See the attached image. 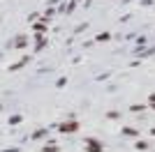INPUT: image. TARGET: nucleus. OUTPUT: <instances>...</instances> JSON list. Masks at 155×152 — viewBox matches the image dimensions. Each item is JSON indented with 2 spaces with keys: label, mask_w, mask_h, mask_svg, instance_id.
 <instances>
[{
  "label": "nucleus",
  "mask_w": 155,
  "mask_h": 152,
  "mask_svg": "<svg viewBox=\"0 0 155 152\" xmlns=\"http://www.w3.org/2000/svg\"><path fill=\"white\" fill-rule=\"evenodd\" d=\"M56 131H58V134H74V131H79V120H77V118H72V120L60 122V125L56 127Z\"/></svg>",
  "instance_id": "1"
},
{
  "label": "nucleus",
  "mask_w": 155,
  "mask_h": 152,
  "mask_svg": "<svg viewBox=\"0 0 155 152\" xmlns=\"http://www.w3.org/2000/svg\"><path fill=\"white\" fill-rule=\"evenodd\" d=\"M86 152H104V143L97 138H86Z\"/></svg>",
  "instance_id": "2"
},
{
  "label": "nucleus",
  "mask_w": 155,
  "mask_h": 152,
  "mask_svg": "<svg viewBox=\"0 0 155 152\" xmlns=\"http://www.w3.org/2000/svg\"><path fill=\"white\" fill-rule=\"evenodd\" d=\"M132 55H137V58H148V55H155V46H146V49H141V46H139V49H137Z\"/></svg>",
  "instance_id": "3"
},
{
  "label": "nucleus",
  "mask_w": 155,
  "mask_h": 152,
  "mask_svg": "<svg viewBox=\"0 0 155 152\" xmlns=\"http://www.w3.org/2000/svg\"><path fill=\"white\" fill-rule=\"evenodd\" d=\"M28 62H30V55H23V58H21V60H19V62L9 65V69H7V71H16V69H21V67H26Z\"/></svg>",
  "instance_id": "4"
},
{
  "label": "nucleus",
  "mask_w": 155,
  "mask_h": 152,
  "mask_svg": "<svg viewBox=\"0 0 155 152\" xmlns=\"http://www.w3.org/2000/svg\"><path fill=\"white\" fill-rule=\"evenodd\" d=\"M53 16H56V9H53V7H49L44 14H39V19H37V21H42V23H49Z\"/></svg>",
  "instance_id": "5"
},
{
  "label": "nucleus",
  "mask_w": 155,
  "mask_h": 152,
  "mask_svg": "<svg viewBox=\"0 0 155 152\" xmlns=\"http://www.w3.org/2000/svg\"><path fill=\"white\" fill-rule=\"evenodd\" d=\"M32 30H35V35H46L49 25H46V23H42V21H35V23H32Z\"/></svg>",
  "instance_id": "6"
},
{
  "label": "nucleus",
  "mask_w": 155,
  "mask_h": 152,
  "mask_svg": "<svg viewBox=\"0 0 155 152\" xmlns=\"http://www.w3.org/2000/svg\"><path fill=\"white\" fill-rule=\"evenodd\" d=\"M14 46H16V49H26L28 46V37L26 35H19V37L14 39Z\"/></svg>",
  "instance_id": "7"
},
{
  "label": "nucleus",
  "mask_w": 155,
  "mask_h": 152,
  "mask_svg": "<svg viewBox=\"0 0 155 152\" xmlns=\"http://www.w3.org/2000/svg\"><path fill=\"white\" fill-rule=\"evenodd\" d=\"M143 111H148L146 104H132V106H130V113H143Z\"/></svg>",
  "instance_id": "8"
},
{
  "label": "nucleus",
  "mask_w": 155,
  "mask_h": 152,
  "mask_svg": "<svg viewBox=\"0 0 155 152\" xmlns=\"http://www.w3.org/2000/svg\"><path fill=\"white\" fill-rule=\"evenodd\" d=\"M134 150H139V152H148L150 145L146 143V141H137V143H134Z\"/></svg>",
  "instance_id": "9"
},
{
  "label": "nucleus",
  "mask_w": 155,
  "mask_h": 152,
  "mask_svg": "<svg viewBox=\"0 0 155 152\" xmlns=\"http://www.w3.org/2000/svg\"><path fill=\"white\" fill-rule=\"evenodd\" d=\"M42 152H60V147H58V143H46L42 147Z\"/></svg>",
  "instance_id": "10"
},
{
  "label": "nucleus",
  "mask_w": 155,
  "mask_h": 152,
  "mask_svg": "<svg viewBox=\"0 0 155 152\" xmlns=\"http://www.w3.org/2000/svg\"><path fill=\"white\" fill-rule=\"evenodd\" d=\"M123 134H125V136H132V138H137V136H139V131H137L134 127H123Z\"/></svg>",
  "instance_id": "11"
},
{
  "label": "nucleus",
  "mask_w": 155,
  "mask_h": 152,
  "mask_svg": "<svg viewBox=\"0 0 155 152\" xmlns=\"http://www.w3.org/2000/svg\"><path fill=\"white\" fill-rule=\"evenodd\" d=\"M109 39H111V32H100L93 42H109Z\"/></svg>",
  "instance_id": "12"
},
{
  "label": "nucleus",
  "mask_w": 155,
  "mask_h": 152,
  "mask_svg": "<svg viewBox=\"0 0 155 152\" xmlns=\"http://www.w3.org/2000/svg\"><path fill=\"white\" fill-rule=\"evenodd\" d=\"M46 134H49V129H37V131H32V138L39 141V138H44Z\"/></svg>",
  "instance_id": "13"
},
{
  "label": "nucleus",
  "mask_w": 155,
  "mask_h": 152,
  "mask_svg": "<svg viewBox=\"0 0 155 152\" xmlns=\"http://www.w3.org/2000/svg\"><path fill=\"white\" fill-rule=\"evenodd\" d=\"M77 5H79L77 0H70V5L65 7V14H70V12H74V9H77Z\"/></svg>",
  "instance_id": "14"
},
{
  "label": "nucleus",
  "mask_w": 155,
  "mask_h": 152,
  "mask_svg": "<svg viewBox=\"0 0 155 152\" xmlns=\"http://www.w3.org/2000/svg\"><path fill=\"white\" fill-rule=\"evenodd\" d=\"M107 118H109V120H118L120 113H118V111H107Z\"/></svg>",
  "instance_id": "15"
},
{
  "label": "nucleus",
  "mask_w": 155,
  "mask_h": 152,
  "mask_svg": "<svg viewBox=\"0 0 155 152\" xmlns=\"http://www.w3.org/2000/svg\"><path fill=\"white\" fill-rule=\"evenodd\" d=\"M21 120H23V118H21V115H12V118H9V125H19Z\"/></svg>",
  "instance_id": "16"
},
{
  "label": "nucleus",
  "mask_w": 155,
  "mask_h": 152,
  "mask_svg": "<svg viewBox=\"0 0 155 152\" xmlns=\"http://www.w3.org/2000/svg\"><path fill=\"white\" fill-rule=\"evenodd\" d=\"M86 28H88V23H81V25H77V28H74V35H79V32H84Z\"/></svg>",
  "instance_id": "17"
},
{
  "label": "nucleus",
  "mask_w": 155,
  "mask_h": 152,
  "mask_svg": "<svg viewBox=\"0 0 155 152\" xmlns=\"http://www.w3.org/2000/svg\"><path fill=\"white\" fill-rule=\"evenodd\" d=\"M65 85H67V78H65V76L56 81V88H65Z\"/></svg>",
  "instance_id": "18"
},
{
  "label": "nucleus",
  "mask_w": 155,
  "mask_h": 152,
  "mask_svg": "<svg viewBox=\"0 0 155 152\" xmlns=\"http://www.w3.org/2000/svg\"><path fill=\"white\" fill-rule=\"evenodd\" d=\"M37 19H39V12H32L30 16H28V21H30V23H35V21H37Z\"/></svg>",
  "instance_id": "19"
},
{
  "label": "nucleus",
  "mask_w": 155,
  "mask_h": 152,
  "mask_svg": "<svg viewBox=\"0 0 155 152\" xmlns=\"http://www.w3.org/2000/svg\"><path fill=\"white\" fill-rule=\"evenodd\" d=\"M2 152H19V147H9V150H2Z\"/></svg>",
  "instance_id": "20"
},
{
  "label": "nucleus",
  "mask_w": 155,
  "mask_h": 152,
  "mask_svg": "<svg viewBox=\"0 0 155 152\" xmlns=\"http://www.w3.org/2000/svg\"><path fill=\"white\" fill-rule=\"evenodd\" d=\"M148 108H150V111H155V101H148Z\"/></svg>",
  "instance_id": "21"
},
{
  "label": "nucleus",
  "mask_w": 155,
  "mask_h": 152,
  "mask_svg": "<svg viewBox=\"0 0 155 152\" xmlns=\"http://www.w3.org/2000/svg\"><path fill=\"white\" fill-rule=\"evenodd\" d=\"M148 131H150V136H155V127H150V129H148Z\"/></svg>",
  "instance_id": "22"
},
{
  "label": "nucleus",
  "mask_w": 155,
  "mask_h": 152,
  "mask_svg": "<svg viewBox=\"0 0 155 152\" xmlns=\"http://www.w3.org/2000/svg\"><path fill=\"white\" fill-rule=\"evenodd\" d=\"M148 101H155V92H153V95H150V97H148Z\"/></svg>",
  "instance_id": "23"
},
{
  "label": "nucleus",
  "mask_w": 155,
  "mask_h": 152,
  "mask_svg": "<svg viewBox=\"0 0 155 152\" xmlns=\"http://www.w3.org/2000/svg\"><path fill=\"white\" fill-rule=\"evenodd\" d=\"M77 2H81V0H77Z\"/></svg>",
  "instance_id": "24"
}]
</instances>
